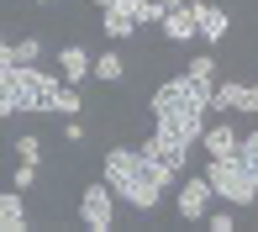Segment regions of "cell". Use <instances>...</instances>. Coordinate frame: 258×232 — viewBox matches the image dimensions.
Returning <instances> with one entry per match:
<instances>
[{
	"mask_svg": "<svg viewBox=\"0 0 258 232\" xmlns=\"http://www.w3.org/2000/svg\"><path fill=\"white\" fill-rule=\"evenodd\" d=\"M90 79H100V85H121V79H126V58L116 53V48L95 53V64H90Z\"/></svg>",
	"mask_w": 258,
	"mask_h": 232,
	"instance_id": "14",
	"label": "cell"
},
{
	"mask_svg": "<svg viewBox=\"0 0 258 232\" xmlns=\"http://www.w3.org/2000/svg\"><path fill=\"white\" fill-rule=\"evenodd\" d=\"M137 148H143V153L153 158V164H163L169 174H184V164H190V143H179V137L158 132V127H153V132H148V137H143Z\"/></svg>",
	"mask_w": 258,
	"mask_h": 232,
	"instance_id": "8",
	"label": "cell"
},
{
	"mask_svg": "<svg viewBox=\"0 0 258 232\" xmlns=\"http://www.w3.org/2000/svg\"><path fill=\"white\" fill-rule=\"evenodd\" d=\"M195 6V21H201V37L206 42H221L232 32V16H227V6H206V0H190Z\"/></svg>",
	"mask_w": 258,
	"mask_h": 232,
	"instance_id": "13",
	"label": "cell"
},
{
	"mask_svg": "<svg viewBox=\"0 0 258 232\" xmlns=\"http://www.w3.org/2000/svg\"><path fill=\"white\" fill-rule=\"evenodd\" d=\"M63 143H85V122L79 116H63Z\"/></svg>",
	"mask_w": 258,
	"mask_h": 232,
	"instance_id": "22",
	"label": "cell"
},
{
	"mask_svg": "<svg viewBox=\"0 0 258 232\" xmlns=\"http://www.w3.org/2000/svg\"><path fill=\"white\" fill-rule=\"evenodd\" d=\"M32 216H27V195L16 190V185H6L0 190V232H27Z\"/></svg>",
	"mask_w": 258,
	"mask_h": 232,
	"instance_id": "11",
	"label": "cell"
},
{
	"mask_svg": "<svg viewBox=\"0 0 258 232\" xmlns=\"http://www.w3.org/2000/svg\"><path fill=\"white\" fill-rule=\"evenodd\" d=\"M79 222L90 232H111L116 227V190L105 180H90L85 195H79Z\"/></svg>",
	"mask_w": 258,
	"mask_h": 232,
	"instance_id": "5",
	"label": "cell"
},
{
	"mask_svg": "<svg viewBox=\"0 0 258 232\" xmlns=\"http://www.w3.org/2000/svg\"><path fill=\"white\" fill-rule=\"evenodd\" d=\"M206 180H211V195H216L221 206H232V211L258 206V174L242 164V153H232V158H211Z\"/></svg>",
	"mask_w": 258,
	"mask_h": 232,
	"instance_id": "4",
	"label": "cell"
},
{
	"mask_svg": "<svg viewBox=\"0 0 258 232\" xmlns=\"http://www.w3.org/2000/svg\"><path fill=\"white\" fill-rule=\"evenodd\" d=\"M90 64H95V53L79 48V42H63V48H58V74H63L69 85H85V79H90Z\"/></svg>",
	"mask_w": 258,
	"mask_h": 232,
	"instance_id": "12",
	"label": "cell"
},
{
	"mask_svg": "<svg viewBox=\"0 0 258 232\" xmlns=\"http://www.w3.org/2000/svg\"><path fill=\"white\" fill-rule=\"evenodd\" d=\"M11 64H16V42L0 37V69H11Z\"/></svg>",
	"mask_w": 258,
	"mask_h": 232,
	"instance_id": "23",
	"label": "cell"
},
{
	"mask_svg": "<svg viewBox=\"0 0 258 232\" xmlns=\"http://www.w3.org/2000/svg\"><path fill=\"white\" fill-rule=\"evenodd\" d=\"M158 32H163L169 42H195V37H201L195 6H190V0H184V6H169V11H163V21H158Z\"/></svg>",
	"mask_w": 258,
	"mask_h": 232,
	"instance_id": "10",
	"label": "cell"
},
{
	"mask_svg": "<svg viewBox=\"0 0 258 232\" xmlns=\"http://www.w3.org/2000/svg\"><path fill=\"white\" fill-rule=\"evenodd\" d=\"M37 6H53V0H37Z\"/></svg>",
	"mask_w": 258,
	"mask_h": 232,
	"instance_id": "26",
	"label": "cell"
},
{
	"mask_svg": "<svg viewBox=\"0 0 258 232\" xmlns=\"http://www.w3.org/2000/svg\"><path fill=\"white\" fill-rule=\"evenodd\" d=\"M58 85H63V74H58V69H42V64H11V69H0V122L48 111L53 95H58Z\"/></svg>",
	"mask_w": 258,
	"mask_h": 232,
	"instance_id": "3",
	"label": "cell"
},
{
	"mask_svg": "<svg viewBox=\"0 0 258 232\" xmlns=\"http://www.w3.org/2000/svg\"><path fill=\"white\" fill-rule=\"evenodd\" d=\"M184 74H195V79H211V85H216V53H195L190 64H184Z\"/></svg>",
	"mask_w": 258,
	"mask_h": 232,
	"instance_id": "17",
	"label": "cell"
},
{
	"mask_svg": "<svg viewBox=\"0 0 258 232\" xmlns=\"http://www.w3.org/2000/svg\"><path fill=\"white\" fill-rule=\"evenodd\" d=\"M85 111V95H79V85H58V95H53V106H48V116H79Z\"/></svg>",
	"mask_w": 258,
	"mask_h": 232,
	"instance_id": "15",
	"label": "cell"
},
{
	"mask_svg": "<svg viewBox=\"0 0 258 232\" xmlns=\"http://www.w3.org/2000/svg\"><path fill=\"white\" fill-rule=\"evenodd\" d=\"M37 174H42V164H27V158H21V164H16V169H11V185H16V190H21V195H27V190H32V185H37Z\"/></svg>",
	"mask_w": 258,
	"mask_h": 232,
	"instance_id": "18",
	"label": "cell"
},
{
	"mask_svg": "<svg viewBox=\"0 0 258 232\" xmlns=\"http://www.w3.org/2000/svg\"><path fill=\"white\" fill-rule=\"evenodd\" d=\"M206 227H211V232H237V216H232V206H221V211H206Z\"/></svg>",
	"mask_w": 258,
	"mask_h": 232,
	"instance_id": "19",
	"label": "cell"
},
{
	"mask_svg": "<svg viewBox=\"0 0 258 232\" xmlns=\"http://www.w3.org/2000/svg\"><path fill=\"white\" fill-rule=\"evenodd\" d=\"M211 180L206 174H184L179 180V190H174V211L184 216V222H206V211H211Z\"/></svg>",
	"mask_w": 258,
	"mask_h": 232,
	"instance_id": "7",
	"label": "cell"
},
{
	"mask_svg": "<svg viewBox=\"0 0 258 232\" xmlns=\"http://www.w3.org/2000/svg\"><path fill=\"white\" fill-rule=\"evenodd\" d=\"M237 153H242V164H248V169L258 174V127H253L248 137H242V148H237Z\"/></svg>",
	"mask_w": 258,
	"mask_h": 232,
	"instance_id": "21",
	"label": "cell"
},
{
	"mask_svg": "<svg viewBox=\"0 0 258 232\" xmlns=\"http://www.w3.org/2000/svg\"><path fill=\"white\" fill-rule=\"evenodd\" d=\"M201 148H206V158H232L242 148V132L227 122V116H216V122H206V132H201Z\"/></svg>",
	"mask_w": 258,
	"mask_h": 232,
	"instance_id": "9",
	"label": "cell"
},
{
	"mask_svg": "<svg viewBox=\"0 0 258 232\" xmlns=\"http://www.w3.org/2000/svg\"><path fill=\"white\" fill-rule=\"evenodd\" d=\"M90 6H95V11H105V6H111V0H90Z\"/></svg>",
	"mask_w": 258,
	"mask_h": 232,
	"instance_id": "24",
	"label": "cell"
},
{
	"mask_svg": "<svg viewBox=\"0 0 258 232\" xmlns=\"http://www.w3.org/2000/svg\"><path fill=\"white\" fill-rule=\"evenodd\" d=\"M100 180L116 190V201L121 206H132V211H153V206L163 201V190L174 185V174L153 164V158L143 153V148H105V158H100Z\"/></svg>",
	"mask_w": 258,
	"mask_h": 232,
	"instance_id": "1",
	"label": "cell"
},
{
	"mask_svg": "<svg viewBox=\"0 0 258 232\" xmlns=\"http://www.w3.org/2000/svg\"><path fill=\"white\" fill-rule=\"evenodd\" d=\"M153 127L179 143H201L206 132V116H211V79H195V74H174L153 90Z\"/></svg>",
	"mask_w": 258,
	"mask_h": 232,
	"instance_id": "2",
	"label": "cell"
},
{
	"mask_svg": "<svg viewBox=\"0 0 258 232\" xmlns=\"http://www.w3.org/2000/svg\"><path fill=\"white\" fill-rule=\"evenodd\" d=\"M211 111H216V116H227V111L258 116V85H242V79H216V85H211Z\"/></svg>",
	"mask_w": 258,
	"mask_h": 232,
	"instance_id": "6",
	"label": "cell"
},
{
	"mask_svg": "<svg viewBox=\"0 0 258 232\" xmlns=\"http://www.w3.org/2000/svg\"><path fill=\"white\" fill-rule=\"evenodd\" d=\"M11 148H16V158H27V164H42V137H37V132L11 137Z\"/></svg>",
	"mask_w": 258,
	"mask_h": 232,
	"instance_id": "16",
	"label": "cell"
},
{
	"mask_svg": "<svg viewBox=\"0 0 258 232\" xmlns=\"http://www.w3.org/2000/svg\"><path fill=\"white\" fill-rule=\"evenodd\" d=\"M163 6H184V0H163Z\"/></svg>",
	"mask_w": 258,
	"mask_h": 232,
	"instance_id": "25",
	"label": "cell"
},
{
	"mask_svg": "<svg viewBox=\"0 0 258 232\" xmlns=\"http://www.w3.org/2000/svg\"><path fill=\"white\" fill-rule=\"evenodd\" d=\"M37 53H42V37H21L16 42V64H37Z\"/></svg>",
	"mask_w": 258,
	"mask_h": 232,
	"instance_id": "20",
	"label": "cell"
}]
</instances>
